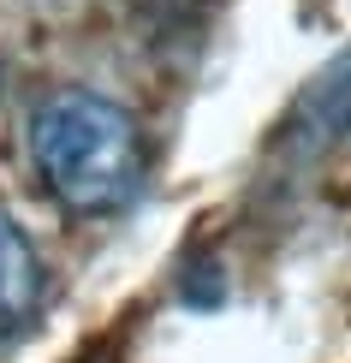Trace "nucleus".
Instances as JSON below:
<instances>
[{"label": "nucleus", "mask_w": 351, "mask_h": 363, "mask_svg": "<svg viewBox=\"0 0 351 363\" xmlns=\"http://www.w3.org/2000/svg\"><path fill=\"white\" fill-rule=\"evenodd\" d=\"M30 149L48 191L72 215H113L143 185V138L137 119L108 96H54L30 125Z\"/></svg>", "instance_id": "1"}, {"label": "nucleus", "mask_w": 351, "mask_h": 363, "mask_svg": "<svg viewBox=\"0 0 351 363\" xmlns=\"http://www.w3.org/2000/svg\"><path fill=\"white\" fill-rule=\"evenodd\" d=\"M42 304V262L30 250V238L0 215V334L24 328Z\"/></svg>", "instance_id": "2"}]
</instances>
